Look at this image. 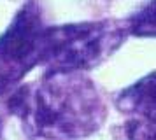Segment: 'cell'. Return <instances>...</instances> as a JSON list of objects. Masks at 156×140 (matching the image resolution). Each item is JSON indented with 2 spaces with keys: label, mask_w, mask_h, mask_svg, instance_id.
I'll return each mask as SVG.
<instances>
[{
  "label": "cell",
  "mask_w": 156,
  "mask_h": 140,
  "mask_svg": "<svg viewBox=\"0 0 156 140\" xmlns=\"http://www.w3.org/2000/svg\"><path fill=\"white\" fill-rule=\"evenodd\" d=\"M9 114L30 138H83L100 130L107 105L84 72H44L7 93Z\"/></svg>",
  "instance_id": "6da1fadb"
},
{
  "label": "cell",
  "mask_w": 156,
  "mask_h": 140,
  "mask_svg": "<svg viewBox=\"0 0 156 140\" xmlns=\"http://www.w3.org/2000/svg\"><path fill=\"white\" fill-rule=\"evenodd\" d=\"M130 37L128 21H79L46 28V72H88L109 60Z\"/></svg>",
  "instance_id": "7a4b0ae2"
},
{
  "label": "cell",
  "mask_w": 156,
  "mask_h": 140,
  "mask_svg": "<svg viewBox=\"0 0 156 140\" xmlns=\"http://www.w3.org/2000/svg\"><path fill=\"white\" fill-rule=\"evenodd\" d=\"M46 28L37 0H27L0 35V93H9L42 65Z\"/></svg>",
  "instance_id": "3957f363"
},
{
  "label": "cell",
  "mask_w": 156,
  "mask_h": 140,
  "mask_svg": "<svg viewBox=\"0 0 156 140\" xmlns=\"http://www.w3.org/2000/svg\"><path fill=\"white\" fill-rule=\"evenodd\" d=\"M156 74L151 72L135 84L112 95V102L121 114L132 117H142L147 121H156L154 109V88Z\"/></svg>",
  "instance_id": "277c9868"
},
{
  "label": "cell",
  "mask_w": 156,
  "mask_h": 140,
  "mask_svg": "<svg viewBox=\"0 0 156 140\" xmlns=\"http://www.w3.org/2000/svg\"><path fill=\"white\" fill-rule=\"evenodd\" d=\"M154 0H147L144 5L133 12L128 21V30L130 35L135 37H154Z\"/></svg>",
  "instance_id": "5b68a950"
},
{
  "label": "cell",
  "mask_w": 156,
  "mask_h": 140,
  "mask_svg": "<svg viewBox=\"0 0 156 140\" xmlns=\"http://www.w3.org/2000/svg\"><path fill=\"white\" fill-rule=\"evenodd\" d=\"M121 137H126V138H153L154 137V123L142 117H130L121 126Z\"/></svg>",
  "instance_id": "8992f818"
},
{
  "label": "cell",
  "mask_w": 156,
  "mask_h": 140,
  "mask_svg": "<svg viewBox=\"0 0 156 140\" xmlns=\"http://www.w3.org/2000/svg\"><path fill=\"white\" fill-rule=\"evenodd\" d=\"M9 116L7 109V93H0V138L4 137V124Z\"/></svg>",
  "instance_id": "52a82bcc"
}]
</instances>
